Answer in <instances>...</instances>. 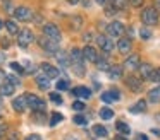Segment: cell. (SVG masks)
Masks as SVG:
<instances>
[{
  "mask_svg": "<svg viewBox=\"0 0 160 140\" xmlns=\"http://www.w3.org/2000/svg\"><path fill=\"white\" fill-rule=\"evenodd\" d=\"M43 36L48 38L50 41H53V43H57V44H59V41L62 39V33H60L59 26L53 24V22L45 24V26H43Z\"/></svg>",
  "mask_w": 160,
  "mask_h": 140,
  "instance_id": "6da1fadb",
  "label": "cell"
},
{
  "mask_svg": "<svg viewBox=\"0 0 160 140\" xmlns=\"http://www.w3.org/2000/svg\"><path fill=\"white\" fill-rule=\"evenodd\" d=\"M141 22L145 26H155L158 22V12L153 7H146L141 10Z\"/></svg>",
  "mask_w": 160,
  "mask_h": 140,
  "instance_id": "7a4b0ae2",
  "label": "cell"
},
{
  "mask_svg": "<svg viewBox=\"0 0 160 140\" xmlns=\"http://www.w3.org/2000/svg\"><path fill=\"white\" fill-rule=\"evenodd\" d=\"M24 99H26L28 108H31L33 111H43V109H45V101H43V99H40L38 96H35V94H24Z\"/></svg>",
  "mask_w": 160,
  "mask_h": 140,
  "instance_id": "3957f363",
  "label": "cell"
},
{
  "mask_svg": "<svg viewBox=\"0 0 160 140\" xmlns=\"http://www.w3.org/2000/svg\"><path fill=\"white\" fill-rule=\"evenodd\" d=\"M35 39V34H33V31L31 29H21L19 31V36H18V44L21 48H28L29 46V43Z\"/></svg>",
  "mask_w": 160,
  "mask_h": 140,
  "instance_id": "277c9868",
  "label": "cell"
},
{
  "mask_svg": "<svg viewBox=\"0 0 160 140\" xmlns=\"http://www.w3.org/2000/svg\"><path fill=\"white\" fill-rule=\"evenodd\" d=\"M38 44L43 48V50L47 51V53H53L55 55L57 51H59V46H57V43H53V41H50L48 38H45V36H42L38 39Z\"/></svg>",
  "mask_w": 160,
  "mask_h": 140,
  "instance_id": "5b68a950",
  "label": "cell"
},
{
  "mask_svg": "<svg viewBox=\"0 0 160 140\" xmlns=\"http://www.w3.org/2000/svg\"><path fill=\"white\" fill-rule=\"evenodd\" d=\"M124 31H126L124 24L119 22V20H114V22H110L107 26V33L110 34V36H122V34H124Z\"/></svg>",
  "mask_w": 160,
  "mask_h": 140,
  "instance_id": "8992f818",
  "label": "cell"
},
{
  "mask_svg": "<svg viewBox=\"0 0 160 140\" xmlns=\"http://www.w3.org/2000/svg\"><path fill=\"white\" fill-rule=\"evenodd\" d=\"M126 85L131 89L132 92H141V87H143V80L139 77H134V75H129L126 79Z\"/></svg>",
  "mask_w": 160,
  "mask_h": 140,
  "instance_id": "52a82bcc",
  "label": "cell"
},
{
  "mask_svg": "<svg viewBox=\"0 0 160 140\" xmlns=\"http://www.w3.org/2000/svg\"><path fill=\"white\" fill-rule=\"evenodd\" d=\"M14 16H16V19H19V20H29V19H33L31 9H29V7H24V5L18 7V9L14 10Z\"/></svg>",
  "mask_w": 160,
  "mask_h": 140,
  "instance_id": "ba28073f",
  "label": "cell"
},
{
  "mask_svg": "<svg viewBox=\"0 0 160 140\" xmlns=\"http://www.w3.org/2000/svg\"><path fill=\"white\" fill-rule=\"evenodd\" d=\"M42 70H43V75H47L48 79H57L60 77V70L52 63H42Z\"/></svg>",
  "mask_w": 160,
  "mask_h": 140,
  "instance_id": "9c48e42d",
  "label": "cell"
},
{
  "mask_svg": "<svg viewBox=\"0 0 160 140\" xmlns=\"http://www.w3.org/2000/svg\"><path fill=\"white\" fill-rule=\"evenodd\" d=\"M97 43H98V46H100V50L105 51V53H110V51L114 50V43L110 41V38H108V36H98L97 38Z\"/></svg>",
  "mask_w": 160,
  "mask_h": 140,
  "instance_id": "30bf717a",
  "label": "cell"
},
{
  "mask_svg": "<svg viewBox=\"0 0 160 140\" xmlns=\"http://www.w3.org/2000/svg\"><path fill=\"white\" fill-rule=\"evenodd\" d=\"M83 58L86 61H90V63H97V60H98V53H97V50H95L93 46H84L83 48Z\"/></svg>",
  "mask_w": 160,
  "mask_h": 140,
  "instance_id": "8fae6325",
  "label": "cell"
},
{
  "mask_svg": "<svg viewBox=\"0 0 160 140\" xmlns=\"http://www.w3.org/2000/svg\"><path fill=\"white\" fill-rule=\"evenodd\" d=\"M117 50L121 51L122 55H128L129 51L132 50V44H131V39H128V38H121L117 43Z\"/></svg>",
  "mask_w": 160,
  "mask_h": 140,
  "instance_id": "7c38bea8",
  "label": "cell"
},
{
  "mask_svg": "<svg viewBox=\"0 0 160 140\" xmlns=\"http://www.w3.org/2000/svg\"><path fill=\"white\" fill-rule=\"evenodd\" d=\"M139 65H141V60H139L138 55H131V56H128L126 61H124V67L129 68V70H134V68H138Z\"/></svg>",
  "mask_w": 160,
  "mask_h": 140,
  "instance_id": "4fadbf2b",
  "label": "cell"
},
{
  "mask_svg": "<svg viewBox=\"0 0 160 140\" xmlns=\"http://www.w3.org/2000/svg\"><path fill=\"white\" fill-rule=\"evenodd\" d=\"M119 97H121V94H119L117 89H110L108 92H103V94H102V101L103 102H114V101H117Z\"/></svg>",
  "mask_w": 160,
  "mask_h": 140,
  "instance_id": "5bb4252c",
  "label": "cell"
},
{
  "mask_svg": "<svg viewBox=\"0 0 160 140\" xmlns=\"http://www.w3.org/2000/svg\"><path fill=\"white\" fill-rule=\"evenodd\" d=\"M69 58H71V65H76V63H83V51L79 50V48H72L71 50V55H69Z\"/></svg>",
  "mask_w": 160,
  "mask_h": 140,
  "instance_id": "9a60e30c",
  "label": "cell"
},
{
  "mask_svg": "<svg viewBox=\"0 0 160 140\" xmlns=\"http://www.w3.org/2000/svg\"><path fill=\"white\" fill-rule=\"evenodd\" d=\"M12 108H14L18 113H22V111H26V108H28V104H26V99H24V96H19V97H16L14 101H12Z\"/></svg>",
  "mask_w": 160,
  "mask_h": 140,
  "instance_id": "2e32d148",
  "label": "cell"
},
{
  "mask_svg": "<svg viewBox=\"0 0 160 140\" xmlns=\"http://www.w3.org/2000/svg\"><path fill=\"white\" fill-rule=\"evenodd\" d=\"M138 70H139V79H141V80H145V79H150L153 67H152L150 63H141V65L138 67Z\"/></svg>",
  "mask_w": 160,
  "mask_h": 140,
  "instance_id": "e0dca14e",
  "label": "cell"
},
{
  "mask_svg": "<svg viewBox=\"0 0 160 140\" xmlns=\"http://www.w3.org/2000/svg\"><path fill=\"white\" fill-rule=\"evenodd\" d=\"M14 91H16V85L11 84L7 79H5L4 84L0 85V96H12V94H14Z\"/></svg>",
  "mask_w": 160,
  "mask_h": 140,
  "instance_id": "ac0fdd59",
  "label": "cell"
},
{
  "mask_svg": "<svg viewBox=\"0 0 160 140\" xmlns=\"http://www.w3.org/2000/svg\"><path fill=\"white\" fill-rule=\"evenodd\" d=\"M108 79H112V80H117V79L122 77V67L121 65H112L110 68H108Z\"/></svg>",
  "mask_w": 160,
  "mask_h": 140,
  "instance_id": "d6986e66",
  "label": "cell"
},
{
  "mask_svg": "<svg viewBox=\"0 0 160 140\" xmlns=\"http://www.w3.org/2000/svg\"><path fill=\"white\" fill-rule=\"evenodd\" d=\"M55 58H57V61H59L62 67H71V58H69V55L66 53V51H57L55 53Z\"/></svg>",
  "mask_w": 160,
  "mask_h": 140,
  "instance_id": "ffe728a7",
  "label": "cell"
},
{
  "mask_svg": "<svg viewBox=\"0 0 160 140\" xmlns=\"http://www.w3.org/2000/svg\"><path fill=\"white\" fill-rule=\"evenodd\" d=\"M72 92L78 96V97H81V99H88V97L91 96V91H90L88 87H84V85H79V87H76Z\"/></svg>",
  "mask_w": 160,
  "mask_h": 140,
  "instance_id": "44dd1931",
  "label": "cell"
},
{
  "mask_svg": "<svg viewBox=\"0 0 160 140\" xmlns=\"http://www.w3.org/2000/svg\"><path fill=\"white\" fill-rule=\"evenodd\" d=\"M36 85L43 91H47V89H50V79L47 75H38L36 77Z\"/></svg>",
  "mask_w": 160,
  "mask_h": 140,
  "instance_id": "7402d4cb",
  "label": "cell"
},
{
  "mask_svg": "<svg viewBox=\"0 0 160 140\" xmlns=\"http://www.w3.org/2000/svg\"><path fill=\"white\" fill-rule=\"evenodd\" d=\"M148 101H150V102H160V85L150 89V92H148Z\"/></svg>",
  "mask_w": 160,
  "mask_h": 140,
  "instance_id": "603a6c76",
  "label": "cell"
},
{
  "mask_svg": "<svg viewBox=\"0 0 160 140\" xmlns=\"http://www.w3.org/2000/svg\"><path fill=\"white\" fill-rule=\"evenodd\" d=\"M115 128H117V132L121 133V135H129V133H131V128H129V125H128V123H124V121H117Z\"/></svg>",
  "mask_w": 160,
  "mask_h": 140,
  "instance_id": "cb8c5ba5",
  "label": "cell"
},
{
  "mask_svg": "<svg viewBox=\"0 0 160 140\" xmlns=\"http://www.w3.org/2000/svg\"><path fill=\"white\" fill-rule=\"evenodd\" d=\"M129 111H131V113H143V111H146V102L141 99V101H138L134 106H131Z\"/></svg>",
  "mask_w": 160,
  "mask_h": 140,
  "instance_id": "d4e9b609",
  "label": "cell"
},
{
  "mask_svg": "<svg viewBox=\"0 0 160 140\" xmlns=\"http://www.w3.org/2000/svg\"><path fill=\"white\" fill-rule=\"evenodd\" d=\"M112 65L108 63V60L107 58H98L97 60V68L98 70H105V72H108V68H110Z\"/></svg>",
  "mask_w": 160,
  "mask_h": 140,
  "instance_id": "484cf974",
  "label": "cell"
},
{
  "mask_svg": "<svg viewBox=\"0 0 160 140\" xmlns=\"http://www.w3.org/2000/svg\"><path fill=\"white\" fill-rule=\"evenodd\" d=\"M4 26L7 27V31L11 34H19V27H18V24H16L14 20H5Z\"/></svg>",
  "mask_w": 160,
  "mask_h": 140,
  "instance_id": "4316f807",
  "label": "cell"
},
{
  "mask_svg": "<svg viewBox=\"0 0 160 140\" xmlns=\"http://www.w3.org/2000/svg\"><path fill=\"white\" fill-rule=\"evenodd\" d=\"M93 133H95L97 137H107V135H108L107 128H105L103 125H95V126H93Z\"/></svg>",
  "mask_w": 160,
  "mask_h": 140,
  "instance_id": "83f0119b",
  "label": "cell"
},
{
  "mask_svg": "<svg viewBox=\"0 0 160 140\" xmlns=\"http://www.w3.org/2000/svg\"><path fill=\"white\" fill-rule=\"evenodd\" d=\"M100 118L102 120H112L114 118V111L110 108H102L100 109Z\"/></svg>",
  "mask_w": 160,
  "mask_h": 140,
  "instance_id": "f1b7e54d",
  "label": "cell"
},
{
  "mask_svg": "<svg viewBox=\"0 0 160 140\" xmlns=\"http://www.w3.org/2000/svg\"><path fill=\"white\" fill-rule=\"evenodd\" d=\"M62 120H64V116L60 115V113H53L52 118H50V126H57Z\"/></svg>",
  "mask_w": 160,
  "mask_h": 140,
  "instance_id": "f546056e",
  "label": "cell"
},
{
  "mask_svg": "<svg viewBox=\"0 0 160 140\" xmlns=\"http://www.w3.org/2000/svg\"><path fill=\"white\" fill-rule=\"evenodd\" d=\"M126 3H128V0H112V7H114L115 10H121L126 7Z\"/></svg>",
  "mask_w": 160,
  "mask_h": 140,
  "instance_id": "4dcf8cb0",
  "label": "cell"
},
{
  "mask_svg": "<svg viewBox=\"0 0 160 140\" xmlns=\"http://www.w3.org/2000/svg\"><path fill=\"white\" fill-rule=\"evenodd\" d=\"M76 75H84V65L83 63H76V65H71Z\"/></svg>",
  "mask_w": 160,
  "mask_h": 140,
  "instance_id": "1f68e13d",
  "label": "cell"
},
{
  "mask_svg": "<svg viewBox=\"0 0 160 140\" xmlns=\"http://www.w3.org/2000/svg\"><path fill=\"white\" fill-rule=\"evenodd\" d=\"M150 80L158 82V84H160V68H153V70H152V75H150Z\"/></svg>",
  "mask_w": 160,
  "mask_h": 140,
  "instance_id": "d6a6232c",
  "label": "cell"
},
{
  "mask_svg": "<svg viewBox=\"0 0 160 140\" xmlns=\"http://www.w3.org/2000/svg\"><path fill=\"white\" fill-rule=\"evenodd\" d=\"M139 36H141L143 39H150V38H152V31H150L148 27H141V29H139Z\"/></svg>",
  "mask_w": 160,
  "mask_h": 140,
  "instance_id": "836d02e7",
  "label": "cell"
},
{
  "mask_svg": "<svg viewBox=\"0 0 160 140\" xmlns=\"http://www.w3.org/2000/svg\"><path fill=\"white\" fill-rule=\"evenodd\" d=\"M74 123H76V125H81V126H84V125L88 123V120L84 118L83 115H76V116H74Z\"/></svg>",
  "mask_w": 160,
  "mask_h": 140,
  "instance_id": "e575fe53",
  "label": "cell"
},
{
  "mask_svg": "<svg viewBox=\"0 0 160 140\" xmlns=\"http://www.w3.org/2000/svg\"><path fill=\"white\" fill-rule=\"evenodd\" d=\"M84 108H86V104H84L83 101H74L72 102V109H76V111H83Z\"/></svg>",
  "mask_w": 160,
  "mask_h": 140,
  "instance_id": "d590c367",
  "label": "cell"
},
{
  "mask_svg": "<svg viewBox=\"0 0 160 140\" xmlns=\"http://www.w3.org/2000/svg\"><path fill=\"white\" fill-rule=\"evenodd\" d=\"M69 87V80H59L57 82V91H66Z\"/></svg>",
  "mask_w": 160,
  "mask_h": 140,
  "instance_id": "8d00e7d4",
  "label": "cell"
},
{
  "mask_svg": "<svg viewBox=\"0 0 160 140\" xmlns=\"http://www.w3.org/2000/svg\"><path fill=\"white\" fill-rule=\"evenodd\" d=\"M72 20H74V22H72V29H79V27L83 26V19H81L79 16H78V17H74Z\"/></svg>",
  "mask_w": 160,
  "mask_h": 140,
  "instance_id": "74e56055",
  "label": "cell"
},
{
  "mask_svg": "<svg viewBox=\"0 0 160 140\" xmlns=\"http://www.w3.org/2000/svg\"><path fill=\"white\" fill-rule=\"evenodd\" d=\"M22 70H24L26 74H33V72H35V67H33V63H31V61H26V63H24V67H22Z\"/></svg>",
  "mask_w": 160,
  "mask_h": 140,
  "instance_id": "f35d334b",
  "label": "cell"
},
{
  "mask_svg": "<svg viewBox=\"0 0 160 140\" xmlns=\"http://www.w3.org/2000/svg\"><path fill=\"white\" fill-rule=\"evenodd\" d=\"M50 99H52L55 104H62V97H60V94H57V92H52V94H50Z\"/></svg>",
  "mask_w": 160,
  "mask_h": 140,
  "instance_id": "ab89813d",
  "label": "cell"
},
{
  "mask_svg": "<svg viewBox=\"0 0 160 140\" xmlns=\"http://www.w3.org/2000/svg\"><path fill=\"white\" fill-rule=\"evenodd\" d=\"M11 68H12V70H16L18 74H24V70H22V67L18 63V61H12V63H11Z\"/></svg>",
  "mask_w": 160,
  "mask_h": 140,
  "instance_id": "60d3db41",
  "label": "cell"
},
{
  "mask_svg": "<svg viewBox=\"0 0 160 140\" xmlns=\"http://www.w3.org/2000/svg\"><path fill=\"white\" fill-rule=\"evenodd\" d=\"M5 133H7V125L5 123H0V138H4Z\"/></svg>",
  "mask_w": 160,
  "mask_h": 140,
  "instance_id": "b9f144b4",
  "label": "cell"
},
{
  "mask_svg": "<svg viewBox=\"0 0 160 140\" xmlns=\"http://www.w3.org/2000/svg\"><path fill=\"white\" fill-rule=\"evenodd\" d=\"M132 7H141L143 5V0H128Z\"/></svg>",
  "mask_w": 160,
  "mask_h": 140,
  "instance_id": "7bdbcfd3",
  "label": "cell"
},
{
  "mask_svg": "<svg viewBox=\"0 0 160 140\" xmlns=\"http://www.w3.org/2000/svg\"><path fill=\"white\" fill-rule=\"evenodd\" d=\"M5 79H7V75H5V72L2 70V68H0V85H2V84L5 82Z\"/></svg>",
  "mask_w": 160,
  "mask_h": 140,
  "instance_id": "ee69618b",
  "label": "cell"
},
{
  "mask_svg": "<svg viewBox=\"0 0 160 140\" xmlns=\"http://www.w3.org/2000/svg\"><path fill=\"white\" fill-rule=\"evenodd\" d=\"M24 140H42V137H40V135H35V133H33V135H28Z\"/></svg>",
  "mask_w": 160,
  "mask_h": 140,
  "instance_id": "f6af8a7d",
  "label": "cell"
},
{
  "mask_svg": "<svg viewBox=\"0 0 160 140\" xmlns=\"http://www.w3.org/2000/svg\"><path fill=\"white\" fill-rule=\"evenodd\" d=\"M115 12H117V10H115L114 7H112V5H110V7H107V9H105V14H107V16H108V14H110V16H112V14H115Z\"/></svg>",
  "mask_w": 160,
  "mask_h": 140,
  "instance_id": "bcb514c9",
  "label": "cell"
},
{
  "mask_svg": "<svg viewBox=\"0 0 160 140\" xmlns=\"http://www.w3.org/2000/svg\"><path fill=\"white\" fill-rule=\"evenodd\" d=\"M153 9H155L157 12H160V0H153Z\"/></svg>",
  "mask_w": 160,
  "mask_h": 140,
  "instance_id": "7dc6e473",
  "label": "cell"
},
{
  "mask_svg": "<svg viewBox=\"0 0 160 140\" xmlns=\"http://www.w3.org/2000/svg\"><path fill=\"white\" fill-rule=\"evenodd\" d=\"M33 19H35V24H38V26H40V24H42V22H43V17H40V16H36V17H33Z\"/></svg>",
  "mask_w": 160,
  "mask_h": 140,
  "instance_id": "c3c4849f",
  "label": "cell"
},
{
  "mask_svg": "<svg viewBox=\"0 0 160 140\" xmlns=\"http://www.w3.org/2000/svg\"><path fill=\"white\" fill-rule=\"evenodd\" d=\"M93 39V33H88L86 36H84V41H91Z\"/></svg>",
  "mask_w": 160,
  "mask_h": 140,
  "instance_id": "681fc988",
  "label": "cell"
},
{
  "mask_svg": "<svg viewBox=\"0 0 160 140\" xmlns=\"http://www.w3.org/2000/svg\"><path fill=\"white\" fill-rule=\"evenodd\" d=\"M64 140H79V138H78V137H74V135H67Z\"/></svg>",
  "mask_w": 160,
  "mask_h": 140,
  "instance_id": "f907efd6",
  "label": "cell"
},
{
  "mask_svg": "<svg viewBox=\"0 0 160 140\" xmlns=\"http://www.w3.org/2000/svg\"><path fill=\"white\" fill-rule=\"evenodd\" d=\"M95 2H97V3H100V5H105V3L108 2V0H95Z\"/></svg>",
  "mask_w": 160,
  "mask_h": 140,
  "instance_id": "816d5d0a",
  "label": "cell"
},
{
  "mask_svg": "<svg viewBox=\"0 0 160 140\" xmlns=\"http://www.w3.org/2000/svg\"><path fill=\"white\" fill-rule=\"evenodd\" d=\"M138 140H148V137L146 135H138Z\"/></svg>",
  "mask_w": 160,
  "mask_h": 140,
  "instance_id": "f5cc1de1",
  "label": "cell"
},
{
  "mask_svg": "<svg viewBox=\"0 0 160 140\" xmlns=\"http://www.w3.org/2000/svg\"><path fill=\"white\" fill-rule=\"evenodd\" d=\"M9 140H18V135H16V133H12V135L9 137Z\"/></svg>",
  "mask_w": 160,
  "mask_h": 140,
  "instance_id": "db71d44e",
  "label": "cell"
},
{
  "mask_svg": "<svg viewBox=\"0 0 160 140\" xmlns=\"http://www.w3.org/2000/svg\"><path fill=\"white\" fill-rule=\"evenodd\" d=\"M67 2H69V3H72V5H76V3L79 2V0H67Z\"/></svg>",
  "mask_w": 160,
  "mask_h": 140,
  "instance_id": "11a10c76",
  "label": "cell"
},
{
  "mask_svg": "<svg viewBox=\"0 0 160 140\" xmlns=\"http://www.w3.org/2000/svg\"><path fill=\"white\" fill-rule=\"evenodd\" d=\"M115 140H128V138H124L122 135H119V137H115Z\"/></svg>",
  "mask_w": 160,
  "mask_h": 140,
  "instance_id": "9f6ffc18",
  "label": "cell"
},
{
  "mask_svg": "<svg viewBox=\"0 0 160 140\" xmlns=\"http://www.w3.org/2000/svg\"><path fill=\"white\" fill-rule=\"evenodd\" d=\"M0 61H4V55L0 53Z\"/></svg>",
  "mask_w": 160,
  "mask_h": 140,
  "instance_id": "6f0895ef",
  "label": "cell"
},
{
  "mask_svg": "<svg viewBox=\"0 0 160 140\" xmlns=\"http://www.w3.org/2000/svg\"><path fill=\"white\" fill-rule=\"evenodd\" d=\"M2 27H4V22H2V20H0V29H2Z\"/></svg>",
  "mask_w": 160,
  "mask_h": 140,
  "instance_id": "680465c9",
  "label": "cell"
},
{
  "mask_svg": "<svg viewBox=\"0 0 160 140\" xmlns=\"http://www.w3.org/2000/svg\"><path fill=\"white\" fill-rule=\"evenodd\" d=\"M157 120H158V121H160V113H158V115H157Z\"/></svg>",
  "mask_w": 160,
  "mask_h": 140,
  "instance_id": "91938a15",
  "label": "cell"
},
{
  "mask_svg": "<svg viewBox=\"0 0 160 140\" xmlns=\"http://www.w3.org/2000/svg\"><path fill=\"white\" fill-rule=\"evenodd\" d=\"M0 108H2V99H0Z\"/></svg>",
  "mask_w": 160,
  "mask_h": 140,
  "instance_id": "94428289",
  "label": "cell"
},
{
  "mask_svg": "<svg viewBox=\"0 0 160 140\" xmlns=\"http://www.w3.org/2000/svg\"><path fill=\"white\" fill-rule=\"evenodd\" d=\"M0 120H2V116H0Z\"/></svg>",
  "mask_w": 160,
  "mask_h": 140,
  "instance_id": "6125c7cd",
  "label": "cell"
}]
</instances>
